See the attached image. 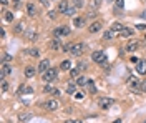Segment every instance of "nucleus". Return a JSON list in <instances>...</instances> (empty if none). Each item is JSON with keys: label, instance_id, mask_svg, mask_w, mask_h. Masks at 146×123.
Returning <instances> with one entry per match:
<instances>
[{"label": "nucleus", "instance_id": "obj_1", "mask_svg": "<svg viewBox=\"0 0 146 123\" xmlns=\"http://www.w3.org/2000/svg\"><path fill=\"white\" fill-rule=\"evenodd\" d=\"M57 76H58V70H57V68H48V70L43 73V80H45L47 83H52V82L57 80Z\"/></svg>", "mask_w": 146, "mask_h": 123}, {"label": "nucleus", "instance_id": "obj_2", "mask_svg": "<svg viewBox=\"0 0 146 123\" xmlns=\"http://www.w3.org/2000/svg\"><path fill=\"white\" fill-rule=\"evenodd\" d=\"M70 32L71 30H70L68 25H60L53 30V37H67V35H70Z\"/></svg>", "mask_w": 146, "mask_h": 123}, {"label": "nucleus", "instance_id": "obj_3", "mask_svg": "<svg viewBox=\"0 0 146 123\" xmlns=\"http://www.w3.org/2000/svg\"><path fill=\"white\" fill-rule=\"evenodd\" d=\"M85 43H73V47L70 50V53L73 55V57H80V55H83V52H85Z\"/></svg>", "mask_w": 146, "mask_h": 123}, {"label": "nucleus", "instance_id": "obj_4", "mask_svg": "<svg viewBox=\"0 0 146 123\" xmlns=\"http://www.w3.org/2000/svg\"><path fill=\"white\" fill-rule=\"evenodd\" d=\"M91 60H93V62H96V63H105V62H106V55H105V52L96 50V52H93V53H91Z\"/></svg>", "mask_w": 146, "mask_h": 123}, {"label": "nucleus", "instance_id": "obj_5", "mask_svg": "<svg viewBox=\"0 0 146 123\" xmlns=\"http://www.w3.org/2000/svg\"><path fill=\"white\" fill-rule=\"evenodd\" d=\"M113 105H115V100L110 98V96H101V98L98 100V106H100V108H110V106H113Z\"/></svg>", "mask_w": 146, "mask_h": 123}, {"label": "nucleus", "instance_id": "obj_6", "mask_svg": "<svg viewBox=\"0 0 146 123\" xmlns=\"http://www.w3.org/2000/svg\"><path fill=\"white\" fill-rule=\"evenodd\" d=\"M42 106H43L45 110H48V112H55V110H58L60 103L57 102V100H47V102L42 103Z\"/></svg>", "mask_w": 146, "mask_h": 123}, {"label": "nucleus", "instance_id": "obj_7", "mask_svg": "<svg viewBox=\"0 0 146 123\" xmlns=\"http://www.w3.org/2000/svg\"><path fill=\"white\" fill-rule=\"evenodd\" d=\"M25 38L28 40V42H35V40H38V32L33 29V27H30V29H27L25 32Z\"/></svg>", "mask_w": 146, "mask_h": 123}, {"label": "nucleus", "instance_id": "obj_8", "mask_svg": "<svg viewBox=\"0 0 146 123\" xmlns=\"http://www.w3.org/2000/svg\"><path fill=\"white\" fill-rule=\"evenodd\" d=\"M139 47H141L139 40H129V42L126 43V47H125V50H126L128 53H133V52H136Z\"/></svg>", "mask_w": 146, "mask_h": 123}, {"label": "nucleus", "instance_id": "obj_9", "mask_svg": "<svg viewBox=\"0 0 146 123\" xmlns=\"http://www.w3.org/2000/svg\"><path fill=\"white\" fill-rule=\"evenodd\" d=\"M128 86H129L133 92H139V80L135 78V76H129V78H128ZM139 93H141V92H139Z\"/></svg>", "mask_w": 146, "mask_h": 123}, {"label": "nucleus", "instance_id": "obj_10", "mask_svg": "<svg viewBox=\"0 0 146 123\" xmlns=\"http://www.w3.org/2000/svg\"><path fill=\"white\" fill-rule=\"evenodd\" d=\"M48 68H52V66H50V60H47V58H43V60L38 63V66H37L38 73H42V75H43V73H45Z\"/></svg>", "mask_w": 146, "mask_h": 123}, {"label": "nucleus", "instance_id": "obj_11", "mask_svg": "<svg viewBox=\"0 0 146 123\" xmlns=\"http://www.w3.org/2000/svg\"><path fill=\"white\" fill-rule=\"evenodd\" d=\"M101 29H103V22L96 20V22H93V23L88 27V32H90V33H96V32H100Z\"/></svg>", "mask_w": 146, "mask_h": 123}, {"label": "nucleus", "instance_id": "obj_12", "mask_svg": "<svg viewBox=\"0 0 146 123\" xmlns=\"http://www.w3.org/2000/svg\"><path fill=\"white\" fill-rule=\"evenodd\" d=\"M23 73H25V78H33L35 73H37V68H35L33 65H27L25 70H23Z\"/></svg>", "mask_w": 146, "mask_h": 123}, {"label": "nucleus", "instance_id": "obj_13", "mask_svg": "<svg viewBox=\"0 0 146 123\" xmlns=\"http://www.w3.org/2000/svg\"><path fill=\"white\" fill-rule=\"evenodd\" d=\"M136 72L139 73V75H146V60H138Z\"/></svg>", "mask_w": 146, "mask_h": 123}, {"label": "nucleus", "instance_id": "obj_14", "mask_svg": "<svg viewBox=\"0 0 146 123\" xmlns=\"http://www.w3.org/2000/svg\"><path fill=\"white\" fill-rule=\"evenodd\" d=\"M133 33H135V32L129 29V27H125V29L118 33V35H120V37H123V38H128V37H133Z\"/></svg>", "mask_w": 146, "mask_h": 123}, {"label": "nucleus", "instance_id": "obj_15", "mask_svg": "<svg viewBox=\"0 0 146 123\" xmlns=\"http://www.w3.org/2000/svg\"><path fill=\"white\" fill-rule=\"evenodd\" d=\"M68 0H60V3H58V12L60 13H65L67 10H68Z\"/></svg>", "mask_w": 146, "mask_h": 123}, {"label": "nucleus", "instance_id": "obj_16", "mask_svg": "<svg viewBox=\"0 0 146 123\" xmlns=\"http://www.w3.org/2000/svg\"><path fill=\"white\" fill-rule=\"evenodd\" d=\"M73 25H75L77 29L85 27V17H75V19H73Z\"/></svg>", "mask_w": 146, "mask_h": 123}, {"label": "nucleus", "instance_id": "obj_17", "mask_svg": "<svg viewBox=\"0 0 146 123\" xmlns=\"http://www.w3.org/2000/svg\"><path fill=\"white\" fill-rule=\"evenodd\" d=\"M7 75H12V66L7 65V63H3V65H2V80Z\"/></svg>", "mask_w": 146, "mask_h": 123}, {"label": "nucleus", "instance_id": "obj_18", "mask_svg": "<svg viewBox=\"0 0 146 123\" xmlns=\"http://www.w3.org/2000/svg\"><path fill=\"white\" fill-rule=\"evenodd\" d=\"M50 47L53 48V50H57V48L63 47V45H61V40H60V37H53V40L50 42Z\"/></svg>", "mask_w": 146, "mask_h": 123}, {"label": "nucleus", "instance_id": "obj_19", "mask_svg": "<svg viewBox=\"0 0 146 123\" xmlns=\"http://www.w3.org/2000/svg\"><path fill=\"white\" fill-rule=\"evenodd\" d=\"M27 13H28L30 17H35L37 15V7L33 3H27Z\"/></svg>", "mask_w": 146, "mask_h": 123}, {"label": "nucleus", "instance_id": "obj_20", "mask_svg": "<svg viewBox=\"0 0 146 123\" xmlns=\"http://www.w3.org/2000/svg\"><path fill=\"white\" fill-rule=\"evenodd\" d=\"M32 118H33V113H30V112H27V113H20V116H18L20 122H30Z\"/></svg>", "mask_w": 146, "mask_h": 123}, {"label": "nucleus", "instance_id": "obj_21", "mask_svg": "<svg viewBox=\"0 0 146 123\" xmlns=\"http://www.w3.org/2000/svg\"><path fill=\"white\" fill-rule=\"evenodd\" d=\"M88 80H90V78H87V76H78L77 80H75V83H77L78 86H83V85H88Z\"/></svg>", "mask_w": 146, "mask_h": 123}, {"label": "nucleus", "instance_id": "obj_22", "mask_svg": "<svg viewBox=\"0 0 146 123\" xmlns=\"http://www.w3.org/2000/svg\"><path fill=\"white\" fill-rule=\"evenodd\" d=\"M123 29H125V25H123V23H120V22H115V23L111 25V30H113L115 33H120Z\"/></svg>", "mask_w": 146, "mask_h": 123}, {"label": "nucleus", "instance_id": "obj_23", "mask_svg": "<svg viewBox=\"0 0 146 123\" xmlns=\"http://www.w3.org/2000/svg\"><path fill=\"white\" fill-rule=\"evenodd\" d=\"M60 68H61V70H63V72H67V70H71V62H70V60H63V62H61V63H60Z\"/></svg>", "mask_w": 146, "mask_h": 123}, {"label": "nucleus", "instance_id": "obj_24", "mask_svg": "<svg viewBox=\"0 0 146 123\" xmlns=\"http://www.w3.org/2000/svg\"><path fill=\"white\" fill-rule=\"evenodd\" d=\"M67 93H70V95L77 93V83H68V86H67Z\"/></svg>", "mask_w": 146, "mask_h": 123}, {"label": "nucleus", "instance_id": "obj_25", "mask_svg": "<svg viewBox=\"0 0 146 123\" xmlns=\"http://www.w3.org/2000/svg\"><path fill=\"white\" fill-rule=\"evenodd\" d=\"M115 37V32L110 29V30H106L105 33H103V40H111V38Z\"/></svg>", "mask_w": 146, "mask_h": 123}, {"label": "nucleus", "instance_id": "obj_26", "mask_svg": "<svg viewBox=\"0 0 146 123\" xmlns=\"http://www.w3.org/2000/svg\"><path fill=\"white\" fill-rule=\"evenodd\" d=\"M70 76H71L73 80H77L78 76H80V68H71V70H70Z\"/></svg>", "mask_w": 146, "mask_h": 123}, {"label": "nucleus", "instance_id": "obj_27", "mask_svg": "<svg viewBox=\"0 0 146 123\" xmlns=\"http://www.w3.org/2000/svg\"><path fill=\"white\" fill-rule=\"evenodd\" d=\"M28 53H30V57H33V58H38L40 57V50H38V48H30Z\"/></svg>", "mask_w": 146, "mask_h": 123}, {"label": "nucleus", "instance_id": "obj_28", "mask_svg": "<svg viewBox=\"0 0 146 123\" xmlns=\"http://www.w3.org/2000/svg\"><path fill=\"white\" fill-rule=\"evenodd\" d=\"M77 7H71V9H68L67 10V12H65V13H63V15H67V17H73V15H75V13H77Z\"/></svg>", "mask_w": 146, "mask_h": 123}, {"label": "nucleus", "instance_id": "obj_29", "mask_svg": "<svg viewBox=\"0 0 146 123\" xmlns=\"http://www.w3.org/2000/svg\"><path fill=\"white\" fill-rule=\"evenodd\" d=\"M101 5V0H91V3H90V9H95L98 10V7Z\"/></svg>", "mask_w": 146, "mask_h": 123}, {"label": "nucleus", "instance_id": "obj_30", "mask_svg": "<svg viewBox=\"0 0 146 123\" xmlns=\"http://www.w3.org/2000/svg\"><path fill=\"white\" fill-rule=\"evenodd\" d=\"M85 5V0H73V7H77V9H81Z\"/></svg>", "mask_w": 146, "mask_h": 123}, {"label": "nucleus", "instance_id": "obj_31", "mask_svg": "<svg viewBox=\"0 0 146 123\" xmlns=\"http://www.w3.org/2000/svg\"><path fill=\"white\" fill-rule=\"evenodd\" d=\"M139 92L146 93V80H139Z\"/></svg>", "mask_w": 146, "mask_h": 123}, {"label": "nucleus", "instance_id": "obj_32", "mask_svg": "<svg viewBox=\"0 0 146 123\" xmlns=\"http://www.w3.org/2000/svg\"><path fill=\"white\" fill-rule=\"evenodd\" d=\"M25 27H23V23H17V25H15V32H17V33H22V32H25Z\"/></svg>", "mask_w": 146, "mask_h": 123}, {"label": "nucleus", "instance_id": "obj_33", "mask_svg": "<svg viewBox=\"0 0 146 123\" xmlns=\"http://www.w3.org/2000/svg\"><path fill=\"white\" fill-rule=\"evenodd\" d=\"M98 13H96V10L95 9H90V12H88V19H95Z\"/></svg>", "mask_w": 146, "mask_h": 123}, {"label": "nucleus", "instance_id": "obj_34", "mask_svg": "<svg viewBox=\"0 0 146 123\" xmlns=\"http://www.w3.org/2000/svg\"><path fill=\"white\" fill-rule=\"evenodd\" d=\"M7 90H9V83H7V82H5V78H3V80H2V92H3V93H7Z\"/></svg>", "mask_w": 146, "mask_h": 123}, {"label": "nucleus", "instance_id": "obj_35", "mask_svg": "<svg viewBox=\"0 0 146 123\" xmlns=\"http://www.w3.org/2000/svg\"><path fill=\"white\" fill-rule=\"evenodd\" d=\"M5 19L9 20V22H13V13L12 12H5Z\"/></svg>", "mask_w": 146, "mask_h": 123}, {"label": "nucleus", "instance_id": "obj_36", "mask_svg": "<svg viewBox=\"0 0 146 123\" xmlns=\"http://www.w3.org/2000/svg\"><path fill=\"white\" fill-rule=\"evenodd\" d=\"M123 7H125V2L123 0H116V9L123 10Z\"/></svg>", "mask_w": 146, "mask_h": 123}, {"label": "nucleus", "instance_id": "obj_37", "mask_svg": "<svg viewBox=\"0 0 146 123\" xmlns=\"http://www.w3.org/2000/svg\"><path fill=\"white\" fill-rule=\"evenodd\" d=\"M78 68H80V70H87L88 63H87V62H81V63H78Z\"/></svg>", "mask_w": 146, "mask_h": 123}, {"label": "nucleus", "instance_id": "obj_38", "mask_svg": "<svg viewBox=\"0 0 146 123\" xmlns=\"http://www.w3.org/2000/svg\"><path fill=\"white\" fill-rule=\"evenodd\" d=\"M71 47H73V45H70V43H65V45L61 47V50H63V52H70V50H71Z\"/></svg>", "mask_w": 146, "mask_h": 123}, {"label": "nucleus", "instance_id": "obj_39", "mask_svg": "<svg viewBox=\"0 0 146 123\" xmlns=\"http://www.w3.org/2000/svg\"><path fill=\"white\" fill-rule=\"evenodd\" d=\"M43 92H45V93H52V92H53V86H52V85H47L45 88H43Z\"/></svg>", "mask_w": 146, "mask_h": 123}, {"label": "nucleus", "instance_id": "obj_40", "mask_svg": "<svg viewBox=\"0 0 146 123\" xmlns=\"http://www.w3.org/2000/svg\"><path fill=\"white\" fill-rule=\"evenodd\" d=\"M55 17H57V12H55V10H50V12H48V19L53 20Z\"/></svg>", "mask_w": 146, "mask_h": 123}, {"label": "nucleus", "instance_id": "obj_41", "mask_svg": "<svg viewBox=\"0 0 146 123\" xmlns=\"http://www.w3.org/2000/svg\"><path fill=\"white\" fill-rule=\"evenodd\" d=\"M52 95H53V96H60V95H61V92H60L58 88H53V92H52Z\"/></svg>", "mask_w": 146, "mask_h": 123}, {"label": "nucleus", "instance_id": "obj_42", "mask_svg": "<svg viewBox=\"0 0 146 123\" xmlns=\"http://www.w3.org/2000/svg\"><path fill=\"white\" fill-rule=\"evenodd\" d=\"M63 123H81V120H67V122Z\"/></svg>", "mask_w": 146, "mask_h": 123}, {"label": "nucleus", "instance_id": "obj_43", "mask_svg": "<svg viewBox=\"0 0 146 123\" xmlns=\"http://www.w3.org/2000/svg\"><path fill=\"white\" fill-rule=\"evenodd\" d=\"M138 27V30H146V25L145 23H139V25H136Z\"/></svg>", "mask_w": 146, "mask_h": 123}, {"label": "nucleus", "instance_id": "obj_44", "mask_svg": "<svg viewBox=\"0 0 146 123\" xmlns=\"http://www.w3.org/2000/svg\"><path fill=\"white\" fill-rule=\"evenodd\" d=\"M2 60H3V62H10V60H12V57H10V55H3V58H2Z\"/></svg>", "mask_w": 146, "mask_h": 123}, {"label": "nucleus", "instance_id": "obj_45", "mask_svg": "<svg viewBox=\"0 0 146 123\" xmlns=\"http://www.w3.org/2000/svg\"><path fill=\"white\" fill-rule=\"evenodd\" d=\"M40 2H42V5H45V7H48V5H50L48 0H40Z\"/></svg>", "mask_w": 146, "mask_h": 123}, {"label": "nucleus", "instance_id": "obj_46", "mask_svg": "<svg viewBox=\"0 0 146 123\" xmlns=\"http://www.w3.org/2000/svg\"><path fill=\"white\" fill-rule=\"evenodd\" d=\"M9 5V0H2V7H7Z\"/></svg>", "mask_w": 146, "mask_h": 123}, {"label": "nucleus", "instance_id": "obj_47", "mask_svg": "<svg viewBox=\"0 0 146 123\" xmlns=\"http://www.w3.org/2000/svg\"><path fill=\"white\" fill-rule=\"evenodd\" d=\"M12 2H13V3H17V5L20 3V0H12Z\"/></svg>", "mask_w": 146, "mask_h": 123}, {"label": "nucleus", "instance_id": "obj_48", "mask_svg": "<svg viewBox=\"0 0 146 123\" xmlns=\"http://www.w3.org/2000/svg\"><path fill=\"white\" fill-rule=\"evenodd\" d=\"M113 123H121V120H120V118H118L116 122H113Z\"/></svg>", "mask_w": 146, "mask_h": 123}, {"label": "nucleus", "instance_id": "obj_49", "mask_svg": "<svg viewBox=\"0 0 146 123\" xmlns=\"http://www.w3.org/2000/svg\"><path fill=\"white\" fill-rule=\"evenodd\" d=\"M110 2H113V0H110Z\"/></svg>", "mask_w": 146, "mask_h": 123}]
</instances>
